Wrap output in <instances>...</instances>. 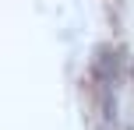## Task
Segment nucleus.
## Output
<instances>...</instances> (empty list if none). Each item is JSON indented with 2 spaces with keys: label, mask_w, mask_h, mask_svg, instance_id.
Returning <instances> with one entry per match:
<instances>
[{
  "label": "nucleus",
  "mask_w": 134,
  "mask_h": 130,
  "mask_svg": "<svg viewBox=\"0 0 134 130\" xmlns=\"http://www.w3.org/2000/svg\"><path fill=\"white\" fill-rule=\"evenodd\" d=\"M120 63H124V53L120 49H99V56H95V77L102 81V88H113L116 81H120Z\"/></svg>",
  "instance_id": "obj_1"
}]
</instances>
